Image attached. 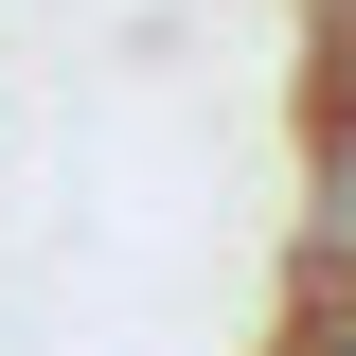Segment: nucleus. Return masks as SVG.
Here are the masks:
<instances>
[{
    "instance_id": "1",
    "label": "nucleus",
    "mask_w": 356,
    "mask_h": 356,
    "mask_svg": "<svg viewBox=\"0 0 356 356\" xmlns=\"http://www.w3.org/2000/svg\"><path fill=\"white\" fill-rule=\"evenodd\" d=\"M339 54H356V18H339Z\"/></svg>"
}]
</instances>
